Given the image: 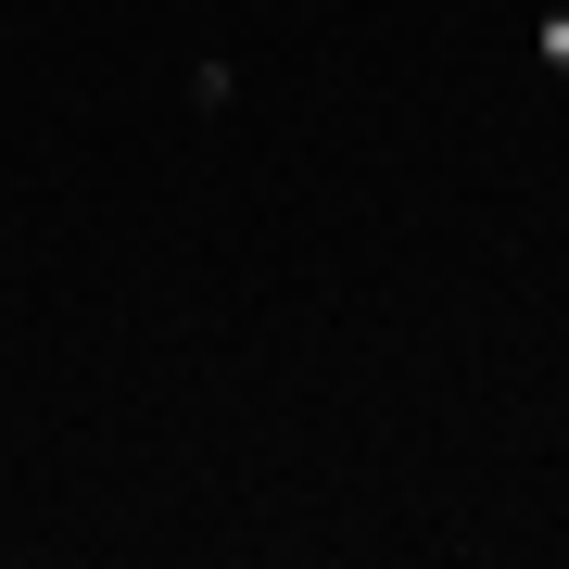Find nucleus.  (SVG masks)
Instances as JSON below:
<instances>
[{"mask_svg": "<svg viewBox=\"0 0 569 569\" xmlns=\"http://www.w3.org/2000/svg\"><path fill=\"white\" fill-rule=\"evenodd\" d=\"M545 63H557V77H569V13H545Z\"/></svg>", "mask_w": 569, "mask_h": 569, "instance_id": "nucleus-1", "label": "nucleus"}]
</instances>
